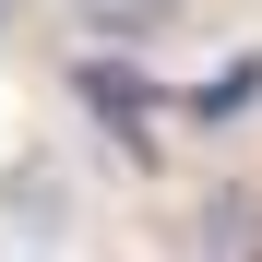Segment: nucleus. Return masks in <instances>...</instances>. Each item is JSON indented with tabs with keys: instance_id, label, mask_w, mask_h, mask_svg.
I'll return each instance as SVG.
<instances>
[{
	"instance_id": "obj_1",
	"label": "nucleus",
	"mask_w": 262,
	"mask_h": 262,
	"mask_svg": "<svg viewBox=\"0 0 262 262\" xmlns=\"http://www.w3.org/2000/svg\"><path fill=\"white\" fill-rule=\"evenodd\" d=\"M191 0H72V24L83 36H107V48H143V36H167Z\"/></svg>"
},
{
	"instance_id": "obj_3",
	"label": "nucleus",
	"mask_w": 262,
	"mask_h": 262,
	"mask_svg": "<svg viewBox=\"0 0 262 262\" xmlns=\"http://www.w3.org/2000/svg\"><path fill=\"white\" fill-rule=\"evenodd\" d=\"M214 262H250V191L214 203Z\"/></svg>"
},
{
	"instance_id": "obj_4",
	"label": "nucleus",
	"mask_w": 262,
	"mask_h": 262,
	"mask_svg": "<svg viewBox=\"0 0 262 262\" xmlns=\"http://www.w3.org/2000/svg\"><path fill=\"white\" fill-rule=\"evenodd\" d=\"M12 24H24V0H0V36H12Z\"/></svg>"
},
{
	"instance_id": "obj_2",
	"label": "nucleus",
	"mask_w": 262,
	"mask_h": 262,
	"mask_svg": "<svg viewBox=\"0 0 262 262\" xmlns=\"http://www.w3.org/2000/svg\"><path fill=\"white\" fill-rule=\"evenodd\" d=\"M250 96H262V60H227V72H214V83H203V119H238Z\"/></svg>"
}]
</instances>
